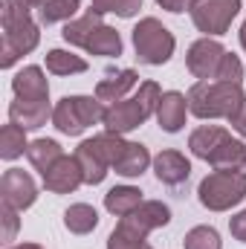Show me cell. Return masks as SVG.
I'll return each instance as SVG.
<instances>
[{"label":"cell","mask_w":246,"mask_h":249,"mask_svg":"<svg viewBox=\"0 0 246 249\" xmlns=\"http://www.w3.org/2000/svg\"><path fill=\"white\" fill-rule=\"evenodd\" d=\"M29 0H3V58L0 67H12L20 55L32 53L41 41L38 23L29 18Z\"/></svg>","instance_id":"obj_1"},{"label":"cell","mask_w":246,"mask_h":249,"mask_svg":"<svg viewBox=\"0 0 246 249\" xmlns=\"http://www.w3.org/2000/svg\"><path fill=\"white\" fill-rule=\"evenodd\" d=\"M246 102L241 84L226 81H197L188 93V110L197 119H232Z\"/></svg>","instance_id":"obj_2"},{"label":"cell","mask_w":246,"mask_h":249,"mask_svg":"<svg viewBox=\"0 0 246 249\" xmlns=\"http://www.w3.org/2000/svg\"><path fill=\"white\" fill-rule=\"evenodd\" d=\"M159 99H162V93H159L157 81L139 84V93H136V96H130V99H124V102H116V105L105 107V119H102V122L107 127V133H119V136H122L127 130L139 127L145 119H151V116L157 113Z\"/></svg>","instance_id":"obj_3"},{"label":"cell","mask_w":246,"mask_h":249,"mask_svg":"<svg viewBox=\"0 0 246 249\" xmlns=\"http://www.w3.org/2000/svg\"><path fill=\"white\" fill-rule=\"evenodd\" d=\"M197 194L206 209L226 212L246 197V174L244 171H214L200 183Z\"/></svg>","instance_id":"obj_4"},{"label":"cell","mask_w":246,"mask_h":249,"mask_svg":"<svg viewBox=\"0 0 246 249\" xmlns=\"http://www.w3.org/2000/svg\"><path fill=\"white\" fill-rule=\"evenodd\" d=\"M102 119H105V107L99 99H90V96H67L53 110V124L67 136H78L81 130H87L90 124Z\"/></svg>","instance_id":"obj_5"},{"label":"cell","mask_w":246,"mask_h":249,"mask_svg":"<svg viewBox=\"0 0 246 249\" xmlns=\"http://www.w3.org/2000/svg\"><path fill=\"white\" fill-rule=\"evenodd\" d=\"M133 47H136V55L142 64L159 67L174 55V35L157 18H145L133 29Z\"/></svg>","instance_id":"obj_6"},{"label":"cell","mask_w":246,"mask_h":249,"mask_svg":"<svg viewBox=\"0 0 246 249\" xmlns=\"http://www.w3.org/2000/svg\"><path fill=\"white\" fill-rule=\"evenodd\" d=\"M238 12L241 0H197L191 6V20L206 35H223Z\"/></svg>","instance_id":"obj_7"},{"label":"cell","mask_w":246,"mask_h":249,"mask_svg":"<svg viewBox=\"0 0 246 249\" xmlns=\"http://www.w3.org/2000/svg\"><path fill=\"white\" fill-rule=\"evenodd\" d=\"M168 220H171V209H168L165 203H159V200H145L139 209H133L127 217L119 220V229H124L127 235H133V238H139V241H145L148 232L165 226Z\"/></svg>","instance_id":"obj_8"},{"label":"cell","mask_w":246,"mask_h":249,"mask_svg":"<svg viewBox=\"0 0 246 249\" xmlns=\"http://www.w3.org/2000/svg\"><path fill=\"white\" fill-rule=\"evenodd\" d=\"M0 194H3V203H6V206L23 212V209H29V206L35 203L38 186H35V180H32L26 171L9 168V171L3 174V180H0Z\"/></svg>","instance_id":"obj_9"},{"label":"cell","mask_w":246,"mask_h":249,"mask_svg":"<svg viewBox=\"0 0 246 249\" xmlns=\"http://www.w3.org/2000/svg\"><path fill=\"white\" fill-rule=\"evenodd\" d=\"M223 55H226V50L217 44V41H209V38H203V41H197V44H191V50H188V70L197 75V78H203V81H214V75H217V67L223 61Z\"/></svg>","instance_id":"obj_10"},{"label":"cell","mask_w":246,"mask_h":249,"mask_svg":"<svg viewBox=\"0 0 246 249\" xmlns=\"http://www.w3.org/2000/svg\"><path fill=\"white\" fill-rule=\"evenodd\" d=\"M75 160H78V165H81L84 183L96 186V183H102V180L107 177L110 160H107V154H105V148H102V139H99V136L84 139V142L78 145V151H75Z\"/></svg>","instance_id":"obj_11"},{"label":"cell","mask_w":246,"mask_h":249,"mask_svg":"<svg viewBox=\"0 0 246 249\" xmlns=\"http://www.w3.org/2000/svg\"><path fill=\"white\" fill-rule=\"evenodd\" d=\"M84 183V174H81V165L75 157H61L47 174H44V188L53 191V194H70Z\"/></svg>","instance_id":"obj_12"},{"label":"cell","mask_w":246,"mask_h":249,"mask_svg":"<svg viewBox=\"0 0 246 249\" xmlns=\"http://www.w3.org/2000/svg\"><path fill=\"white\" fill-rule=\"evenodd\" d=\"M154 171H157L159 183L180 186V183L188 180V174H191V162L185 160L180 151H162V154L154 157Z\"/></svg>","instance_id":"obj_13"},{"label":"cell","mask_w":246,"mask_h":249,"mask_svg":"<svg viewBox=\"0 0 246 249\" xmlns=\"http://www.w3.org/2000/svg\"><path fill=\"white\" fill-rule=\"evenodd\" d=\"M12 90L18 99H29V102H47V96H50V84H47L41 67H23L12 78Z\"/></svg>","instance_id":"obj_14"},{"label":"cell","mask_w":246,"mask_h":249,"mask_svg":"<svg viewBox=\"0 0 246 249\" xmlns=\"http://www.w3.org/2000/svg\"><path fill=\"white\" fill-rule=\"evenodd\" d=\"M53 116L50 110V102H29V99H15L9 105V119L15 124H20L23 130H32V127H41L47 124V119Z\"/></svg>","instance_id":"obj_15"},{"label":"cell","mask_w":246,"mask_h":249,"mask_svg":"<svg viewBox=\"0 0 246 249\" xmlns=\"http://www.w3.org/2000/svg\"><path fill=\"white\" fill-rule=\"evenodd\" d=\"M232 136L223 130V127H217V124H203V127H197L194 133H191V139H188V148H191V154L194 157H200V160H211L217 151H220V145L223 142H229Z\"/></svg>","instance_id":"obj_16"},{"label":"cell","mask_w":246,"mask_h":249,"mask_svg":"<svg viewBox=\"0 0 246 249\" xmlns=\"http://www.w3.org/2000/svg\"><path fill=\"white\" fill-rule=\"evenodd\" d=\"M185 113H188V99L183 93H162L159 99V107H157V119H159V127L168 130V133H177L185 124Z\"/></svg>","instance_id":"obj_17"},{"label":"cell","mask_w":246,"mask_h":249,"mask_svg":"<svg viewBox=\"0 0 246 249\" xmlns=\"http://www.w3.org/2000/svg\"><path fill=\"white\" fill-rule=\"evenodd\" d=\"M145 200H142V191L133 186H116L110 188L107 194H105V206H107V212L110 214H116V217H127L133 209H139Z\"/></svg>","instance_id":"obj_18"},{"label":"cell","mask_w":246,"mask_h":249,"mask_svg":"<svg viewBox=\"0 0 246 249\" xmlns=\"http://www.w3.org/2000/svg\"><path fill=\"white\" fill-rule=\"evenodd\" d=\"M81 50H87V53H93V55H105V58H119V55H122V38H119L116 29H110V26L102 23V26L87 38V44H84Z\"/></svg>","instance_id":"obj_19"},{"label":"cell","mask_w":246,"mask_h":249,"mask_svg":"<svg viewBox=\"0 0 246 249\" xmlns=\"http://www.w3.org/2000/svg\"><path fill=\"white\" fill-rule=\"evenodd\" d=\"M136 72L133 70H122L119 75H107L105 81H99V87H96V99L99 102H110V105H116V102H122V96L136 84Z\"/></svg>","instance_id":"obj_20"},{"label":"cell","mask_w":246,"mask_h":249,"mask_svg":"<svg viewBox=\"0 0 246 249\" xmlns=\"http://www.w3.org/2000/svg\"><path fill=\"white\" fill-rule=\"evenodd\" d=\"M26 157H29V162H32L41 174H47V171L64 157V151L55 139H35V142H29Z\"/></svg>","instance_id":"obj_21"},{"label":"cell","mask_w":246,"mask_h":249,"mask_svg":"<svg viewBox=\"0 0 246 249\" xmlns=\"http://www.w3.org/2000/svg\"><path fill=\"white\" fill-rule=\"evenodd\" d=\"M64 226L72 232V235H90L96 226H99V214L93 206L87 203H75L64 212Z\"/></svg>","instance_id":"obj_22"},{"label":"cell","mask_w":246,"mask_h":249,"mask_svg":"<svg viewBox=\"0 0 246 249\" xmlns=\"http://www.w3.org/2000/svg\"><path fill=\"white\" fill-rule=\"evenodd\" d=\"M99 26H102V12L90 9L84 18H78V20L67 23L61 35H64V41H67V44H72V47H84V44H87V38H90Z\"/></svg>","instance_id":"obj_23"},{"label":"cell","mask_w":246,"mask_h":249,"mask_svg":"<svg viewBox=\"0 0 246 249\" xmlns=\"http://www.w3.org/2000/svg\"><path fill=\"white\" fill-rule=\"evenodd\" d=\"M148 162H151L148 148L139 145V142H127L124 154L119 157V162H116L113 168H116V174H122V177H139V174L148 168Z\"/></svg>","instance_id":"obj_24"},{"label":"cell","mask_w":246,"mask_h":249,"mask_svg":"<svg viewBox=\"0 0 246 249\" xmlns=\"http://www.w3.org/2000/svg\"><path fill=\"white\" fill-rule=\"evenodd\" d=\"M209 162L214 165V171H241L246 165V145L238 139H229L220 145V151Z\"/></svg>","instance_id":"obj_25"},{"label":"cell","mask_w":246,"mask_h":249,"mask_svg":"<svg viewBox=\"0 0 246 249\" xmlns=\"http://www.w3.org/2000/svg\"><path fill=\"white\" fill-rule=\"evenodd\" d=\"M26 148H29V145H26L23 127L15 124V122L3 124V130H0V157H3V160H18Z\"/></svg>","instance_id":"obj_26"},{"label":"cell","mask_w":246,"mask_h":249,"mask_svg":"<svg viewBox=\"0 0 246 249\" xmlns=\"http://www.w3.org/2000/svg\"><path fill=\"white\" fill-rule=\"evenodd\" d=\"M47 70L55 72V75H72V72H84L87 61L81 55H72V53H64V50H50L47 53Z\"/></svg>","instance_id":"obj_27"},{"label":"cell","mask_w":246,"mask_h":249,"mask_svg":"<svg viewBox=\"0 0 246 249\" xmlns=\"http://www.w3.org/2000/svg\"><path fill=\"white\" fill-rule=\"evenodd\" d=\"M78 3L81 0H50L47 6H41V23H58V20H67L78 12Z\"/></svg>","instance_id":"obj_28"},{"label":"cell","mask_w":246,"mask_h":249,"mask_svg":"<svg viewBox=\"0 0 246 249\" xmlns=\"http://www.w3.org/2000/svg\"><path fill=\"white\" fill-rule=\"evenodd\" d=\"M185 249H220V235L211 226H194L185 235Z\"/></svg>","instance_id":"obj_29"},{"label":"cell","mask_w":246,"mask_h":249,"mask_svg":"<svg viewBox=\"0 0 246 249\" xmlns=\"http://www.w3.org/2000/svg\"><path fill=\"white\" fill-rule=\"evenodd\" d=\"M241 78H244V64L238 55H232V53H226L223 55V61L217 67V75H214V81H226V84H241Z\"/></svg>","instance_id":"obj_30"},{"label":"cell","mask_w":246,"mask_h":249,"mask_svg":"<svg viewBox=\"0 0 246 249\" xmlns=\"http://www.w3.org/2000/svg\"><path fill=\"white\" fill-rule=\"evenodd\" d=\"M142 0H93V9L96 12H116L119 18H133L139 12Z\"/></svg>","instance_id":"obj_31"},{"label":"cell","mask_w":246,"mask_h":249,"mask_svg":"<svg viewBox=\"0 0 246 249\" xmlns=\"http://www.w3.org/2000/svg\"><path fill=\"white\" fill-rule=\"evenodd\" d=\"M3 217V244H12L15 241V232H18V209H12V206H6L3 203V212H0Z\"/></svg>","instance_id":"obj_32"},{"label":"cell","mask_w":246,"mask_h":249,"mask_svg":"<svg viewBox=\"0 0 246 249\" xmlns=\"http://www.w3.org/2000/svg\"><path fill=\"white\" fill-rule=\"evenodd\" d=\"M229 229H232V235H235L238 241H244V244H246V212H241L238 217H232Z\"/></svg>","instance_id":"obj_33"},{"label":"cell","mask_w":246,"mask_h":249,"mask_svg":"<svg viewBox=\"0 0 246 249\" xmlns=\"http://www.w3.org/2000/svg\"><path fill=\"white\" fill-rule=\"evenodd\" d=\"M229 122H232V127H235V130H238L241 136H246V102L241 105V110H238V113H235V116H232Z\"/></svg>","instance_id":"obj_34"},{"label":"cell","mask_w":246,"mask_h":249,"mask_svg":"<svg viewBox=\"0 0 246 249\" xmlns=\"http://www.w3.org/2000/svg\"><path fill=\"white\" fill-rule=\"evenodd\" d=\"M157 3H159L162 9H168V12H174V15H177V12H185V9H183V3H180V0H157Z\"/></svg>","instance_id":"obj_35"},{"label":"cell","mask_w":246,"mask_h":249,"mask_svg":"<svg viewBox=\"0 0 246 249\" xmlns=\"http://www.w3.org/2000/svg\"><path fill=\"white\" fill-rule=\"evenodd\" d=\"M12 249H44V247H38V244H20V247H12Z\"/></svg>","instance_id":"obj_36"},{"label":"cell","mask_w":246,"mask_h":249,"mask_svg":"<svg viewBox=\"0 0 246 249\" xmlns=\"http://www.w3.org/2000/svg\"><path fill=\"white\" fill-rule=\"evenodd\" d=\"M241 44H244V50H246V20H244V29H241Z\"/></svg>","instance_id":"obj_37"},{"label":"cell","mask_w":246,"mask_h":249,"mask_svg":"<svg viewBox=\"0 0 246 249\" xmlns=\"http://www.w3.org/2000/svg\"><path fill=\"white\" fill-rule=\"evenodd\" d=\"M29 3H32V6H38V9H41V6H47V3H50V0H29Z\"/></svg>","instance_id":"obj_38"},{"label":"cell","mask_w":246,"mask_h":249,"mask_svg":"<svg viewBox=\"0 0 246 249\" xmlns=\"http://www.w3.org/2000/svg\"><path fill=\"white\" fill-rule=\"evenodd\" d=\"M180 3H183V9H191V6H194L197 0H180Z\"/></svg>","instance_id":"obj_39"},{"label":"cell","mask_w":246,"mask_h":249,"mask_svg":"<svg viewBox=\"0 0 246 249\" xmlns=\"http://www.w3.org/2000/svg\"><path fill=\"white\" fill-rule=\"evenodd\" d=\"M142 249H154V247H148V244H145V247H142Z\"/></svg>","instance_id":"obj_40"}]
</instances>
